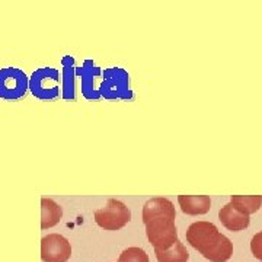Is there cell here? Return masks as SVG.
I'll list each match as a JSON object with an SVG mask.
<instances>
[{"instance_id":"6da1fadb","label":"cell","mask_w":262,"mask_h":262,"mask_svg":"<svg viewBox=\"0 0 262 262\" xmlns=\"http://www.w3.org/2000/svg\"><path fill=\"white\" fill-rule=\"evenodd\" d=\"M187 242L211 262H226L233 255V244L210 222H195L188 227Z\"/></svg>"},{"instance_id":"7a4b0ae2","label":"cell","mask_w":262,"mask_h":262,"mask_svg":"<svg viewBox=\"0 0 262 262\" xmlns=\"http://www.w3.org/2000/svg\"><path fill=\"white\" fill-rule=\"evenodd\" d=\"M103 79L98 91L105 99H133L130 75L122 67H110L102 72Z\"/></svg>"},{"instance_id":"3957f363","label":"cell","mask_w":262,"mask_h":262,"mask_svg":"<svg viewBox=\"0 0 262 262\" xmlns=\"http://www.w3.org/2000/svg\"><path fill=\"white\" fill-rule=\"evenodd\" d=\"M61 75L53 67H39L29 77V91L38 99L51 101L61 92Z\"/></svg>"},{"instance_id":"277c9868","label":"cell","mask_w":262,"mask_h":262,"mask_svg":"<svg viewBox=\"0 0 262 262\" xmlns=\"http://www.w3.org/2000/svg\"><path fill=\"white\" fill-rule=\"evenodd\" d=\"M146 234L150 244L158 251L169 249L178 242V230L175 226V220L166 215L149 220L146 223Z\"/></svg>"},{"instance_id":"5b68a950","label":"cell","mask_w":262,"mask_h":262,"mask_svg":"<svg viewBox=\"0 0 262 262\" xmlns=\"http://www.w3.org/2000/svg\"><path fill=\"white\" fill-rule=\"evenodd\" d=\"M29 91V77L18 67L0 69V98L16 101Z\"/></svg>"},{"instance_id":"8992f818","label":"cell","mask_w":262,"mask_h":262,"mask_svg":"<svg viewBox=\"0 0 262 262\" xmlns=\"http://www.w3.org/2000/svg\"><path fill=\"white\" fill-rule=\"evenodd\" d=\"M131 211L120 200H108L106 206L95 211V222L105 230H120L130 223Z\"/></svg>"},{"instance_id":"52a82bcc","label":"cell","mask_w":262,"mask_h":262,"mask_svg":"<svg viewBox=\"0 0 262 262\" xmlns=\"http://www.w3.org/2000/svg\"><path fill=\"white\" fill-rule=\"evenodd\" d=\"M72 255L70 242L61 234H47L41 239V259L44 262H67Z\"/></svg>"},{"instance_id":"ba28073f","label":"cell","mask_w":262,"mask_h":262,"mask_svg":"<svg viewBox=\"0 0 262 262\" xmlns=\"http://www.w3.org/2000/svg\"><path fill=\"white\" fill-rule=\"evenodd\" d=\"M76 75L80 77L82 83V95L89 101H96L101 98L96 79L102 75V69L95 64L94 60H84L80 67H76Z\"/></svg>"},{"instance_id":"9c48e42d","label":"cell","mask_w":262,"mask_h":262,"mask_svg":"<svg viewBox=\"0 0 262 262\" xmlns=\"http://www.w3.org/2000/svg\"><path fill=\"white\" fill-rule=\"evenodd\" d=\"M166 215L170 219H177V211L173 204L166 200V198H151L149 200L144 207H143V223L146 225L149 220L155 219V217H162Z\"/></svg>"},{"instance_id":"30bf717a","label":"cell","mask_w":262,"mask_h":262,"mask_svg":"<svg viewBox=\"0 0 262 262\" xmlns=\"http://www.w3.org/2000/svg\"><path fill=\"white\" fill-rule=\"evenodd\" d=\"M219 219H220V222L223 223V226L227 227L229 230H232V232H241V230H245V229L249 226V222H251L249 215L237 211V210L232 206V203L226 204V206L220 210Z\"/></svg>"},{"instance_id":"8fae6325","label":"cell","mask_w":262,"mask_h":262,"mask_svg":"<svg viewBox=\"0 0 262 262\" xmlns=\"http://www.w3.org/2000/svg\"><path fill=\"white\" fill-rule=\"evenodd\" d=\"M63 75H61V96L63 99L73 101L76 98V64L72 56H64L61 58Z\"/></svg>"},{"instance_id":"7c38bea8","label":"cell","mask_w":262,"mask_h":262,"mask_svg":"<svg viewBox=\"0 0 262 262\" xmlns=\"http://www.w3.org/2000/svg\"><path fill=\"white\" fill-rule=\"evenodd\" d=\"M178 203L181 210L189 215L206 214L211 207L208 195H179Z\"/></svg>"},{"instance_id":"4fadbf2b","label":"cell","mask_w":262,"mask_h":262,"mask_svg":"<svg viewBox=\"0 0 262 262\" xmlns=\"http://www.w3.org/2000/svg\"><path fill=\"white\" fill-rule=\"evenodd\" d=\"M63 210L51 198H41V229H51L61 220Z\"/></svg>"},{"instance_id":"5bb4252c","label":"cell","mask_w":262,"mask_h":262,"mask_svg":"<svg viewBox=\"0 0 262 262\" xmlns=\"http://www.w3.org/2000/svg\"><path fill=\"white\" fill-rule=\"evenodd\" d=\"M230 203L237 211L249 215L261 208L262 195H232Z\"/></svg>"},{"instance_id":"9a60e30c","label":"cell","mask_w":262,"mask_h":262,"mask_svg":"<svg viewBox=\"0 0 262 262\" xmlns=\"http://www.w3.org/2000/svg\"><path fill=\"white\" fill-rule=\"evenodd\" d=\"M155 255H156V259L159 262H188V259H189V253H188L187 248L179 241L173 246H170L169 249H165V251L155 249Z\"/></svg>"},{"instance_id":"2e32d148","label":"cell","mask_w":262,"mask_h":262,"mask_svg":"<svg viewBox=\"0 0 262 262\" xmlns=\"http://www.w3.org/2000/svg\"><path fill=\"white\" fill-rule=\"evenodd\" d=\"M118 262H149V256L141 248H128L120 255Z\"/></svg>"},{"instance_id":"e0dca14e","label":"cell","mask_w":262,"mask_h":262,"mask_svg":"<svg viewBox=\"0 0 262 262\" xmlns=\"http://www.w3.org/2000/svg\"><path fill=\"white\" fill-rule=\"evenodd\" d=\"M251 251L256 259L262 261V232L256 233L251 241Z\"/></svg>"}]
</instances>
